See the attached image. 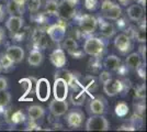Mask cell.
<instances>
[{
  "label": "cell",
  "instance_id": "6da1fadb",
  "mask_svg": "<svg viewBox=\"0 0 147 132\" xmlns=\"http://www.w3.org/2000/svg\"><path fill=\"white\" fill-rule=\"evenodd\" d=\"M107 46H108L107 39L89 35L85 40L84 52L89 56L101 58L107 52Z\"/></svg>",
  "mask_w": 147,
  "mask_h": 132
},
{
  "label": "cell",
  "instance_id": "7a4b0ae2",
  "mask_svg": "<svg viewBox=\"0 0 147 132\" xmlns=\"http://www.w3.org/2000/svg\"><path fill=\"white\" fill-rule=\"evenodd\" d=\"M131 89V82L127 79H119L111 77L103 83V91L109 97H114L117 95L125 96Z\"/></svg>",
  "mask_w": 147,
  "mask_h": 132
},
{
  "label": "cell",
  "instance_id": "3957f363",
  "mask_svg": "<svg viewBox=\"0 0 147 132\" xmlns=\"http://www.w3.org/2000/svg\"><path fill=\"white\" fill-rule=\"evenodd\" d=\"M75 19L77 20L80 33L86 38L94 33L98 29V20L92 14H76Z\"/></svg>",
  "mask_w": 147,
  "mask_h": 132
},
{
  "label": "cell",
  "instance_id": "277c9868",
  "mask_svg": "<svg viewBox=\"0 0 147 132\" xmlns=\"http://www.w3.org/2000/svg\"><path fill=\"white\" fill-rule=\"evenodd\" d=\"M80 0H61L58 2L57 17L64 21H69L77 14V7Z\"/></svg>",
  "mask_w": 147,
  "mask_h": 132
},
{
  "label": "cell",
  "instance_id": "5b68a950",
  "mask_svg": "<svg viewBox=\"0 0 147 132\" xmlns=\"http://www.w3.org/2000/svg\"><path fill=\"white\" fill-rule=\"evenodd\" d=\"M46 34L55 43H61L66 37V31H67V22L64 20L59 19L56 23L49 25V28L45 29Z\"/></svg>",
  "mask_w": 147,
  "mask_h": 132
},
{
  "label": "cell",
  "instance_id": "8992f818",
  "mask_svg": "<svg viewBox=\"0 0 147 132\" xmlns=\"http://www.w3.org/2000/svg\"><path fill=\"white\" fill-rule=\"evenodd\" d=\"M109 128V121L103 114H93L89 117L85 126L87 131H108Z\"/></svg>",
  "mask_w": 147,
  "mask_h": 132
},
{
  "label": "cell",
  "instance_id": "52a82bcc",
  "mask_svg": "<svg viewBox=\"0 0 147 132\" xmlns=\"http://www.w3.org/2000/svg\"><path fill=\"white\" fill-rule=\"evenodd\" d=\"M54 78H61V79H64L65 82L67 83L68 87L70 88V89H73V90L82 88V85H81L80 81L78 79L77 75H75L73 72H70L68 69H65L64 67L57 68Z\"/></svg>",
  "mask_w": 147,
  "mask_h": 132
},
{
  "label": "cell",
  "instance_id": "ba28073f",
  "mask_svg": "<svg viewBox=\"0 0 147 132\" xmlns=\"http://www.w3.org/2000/svg\"><path fill=\"white\" fill-rule=\"evenodd\" d=\"M114 46L121 55H127L133 50V40L126 33H120L114 38Z\"/></svg>",
  "mask_w": 147,
  "mask_h": 132
},
{
  "label": "cell",
  "instance_id": "9c48e42d",
  "mask_svg": "<svg viewBox=\"0 0 147 132\" xmlns=\"http://www.w3.org/2000/svg\"><path fill=\"white\" fill-rule=\"evenodd\" d=\"M61 42H63L61 46H63L64 51H66L68 54L71 55L74 58H81V57H84L85 52H84V50L80 49L78 42L74 38H71V37L64 38V40Z\"/></svg>",
  "mask_w": 147,
  "mask_h": 132
},
{
  "label": "cell",
  "instance_id": "30bf717a",
  "mask_svg": "<svg viewBox=\"0 0 147 132\" xmlns=\"http://www.w3.org/2000/svg\"><path fill=\"white\" fill-rule=\"evenodd\" d=\"M52 93L51 89V83L46 78H40L36 79L35 83V95L40 101H47Z\"/></svg>",
  "mask_w": 147,
  "mask_h": 132
},
{
  "label": "cell",
  "instance_id": "8fae6325",
  "mask_svg": "<svg viewBox=\"0 0 147 132\" xmlns=\"http://www.w3.org/2000/svg\"><path fill=\"white\" fill-rule=\"evenodd\" d=\"M31 40H32V44H33L34 49H38L42 51L45 50L49 45V37L46 34V31L42 30V28H40V26L32 32Z\"/></svg>",
  "mask_w": 147,
  "mask_h": 132
},
{
  "label": "cell",
  "instance_id": "7c38bea8",
  "mask_svg": "<svg viewBox=\"0 0 147 132\" xmlns=\"http://www.w3.org/2000/svg\"><path fill=\"white\" fill-rule=\"evenodd\" d=\"M84 119H85V113L81 110H78V109H74V110L67 111L66 118H65L67 126L73 128V129H78L82 126Z\"/></svg>",
  "mask_w": 147,
  "mask_h": 132
},
{
  "label": "cell",
  "instance_id": "4fadbf2b",
  "mask_svg": "<svg viewBox=\"0 0 147 132\" xmlns=\"http://www.w3.org/2000/svg\"><path fill=\"white\" fill-rule=\"evenodd\" d=\"M3 116L6 121L11 126H17L22 122H25V116L21 110H13L11 107H8L3 110Z\"/></svg>",
  "mask_w": 147,
  "mask_h": 132
},
{
  "label": "cell",
  "instance_id": "5bb4252c",
  "mask_svg": "<svg viewBox=\"0 0 147 132\" xmlns=\"http://www.w3.org/2000/svg\"><path fill=\"white\" fill-rule=\"evenodd\" d=\"M68 93H69V87L67 83L61 78H55L54 85H53V95L54 99L57 100H65L67 99Z\"/></svg>",
  "mask_w": 147,
  "mask_h": 132
},
{
  "label": "cell",
  "instance_id": "9a60e30c",
  "mask_svg": "<svg viewBox=\"0 0 147 132\" xmlns=\"http://www.w3.org/2000/svg\"><path fill=\"white\" fill-rule=\"evenodd\" d=\"M98 20V26L100 29V33L102 35V38L104 39H112L115 33H117V29H115V25L113 23L109 22L107 19H104L103 17L102 18H97Z\"/></svg>",
  "mask_w": 147,
  "mask_h": 132
},
{
  "label": "cell",
  "instance_id": "2e32d148",
  "mask_svg": "<svg viewBox=\"0 0 147 132\" xmlns=\"http://www.w3.org/2000/svg\"><path fill=\"white\" fill-rule=\"evenodd\" d=\"M68 105L67 100H57V99H53L49 102V111L53 116L55 117H61L68 111Z\"/></svg>",
  "mask_w": 147,
  "mask_h": 132
},
{
  "label": "cell",
  "instance_id": "e0dca14e",
  "mask_svg": "<svg viewBox=\"0 0 147 132\" xmlns=\"http://www.w3.org/2000/svg\"><path fill=\"white\" fill-rule=\"evenodd\" d=\"M24 25V20L22 16H10L6 21L7 30L10 32V35L16 34L19 32Z\"/></svg>",
  "mask_w": 147,
  "mask_h": 132
},
{
  "label": "cell",
  "instance_id": "ac0fdd59",
  "mask_svg": "<svg viewBox=\"0 0 147 132\" xmlns=\"http://www.w3.org/2000/svg\"><path fill=\"white\" fill-rule=\"evenodd\" d=\"M88 110L91 114H104L107 112V102L101 97L92 98L89 102Z\"/></svg>",
  "mask_w": 147,
  "mask_h": 132
},
{
  "label": "cell",
  "instance_id": "d6986e66",
  "mask_svg": "<svg viewBox=\"0 0 147 132\" xmlns=\"http://www.w3.org/2000/svg\"><path fill=\"white\" fill-rule=\"evenodd\" d=\"M49 60H51L52 64L55 66L56 68L64 67L66 65V62H67V60H66V53H65L64 49L63 47H57V49H55V50L51 53Z\"/></svg>",
  "mask_w": 147,
  "mask_h": 132
},
{
  "label": "cell",
  "instance_id": "ffe728a7",
  "mask_svg": "<svg viewBox=\"0 0 147 132\" xmlns=\"http://www.w3.org/2000/svg\"><path fill=\"white\" fill-rule=\"evenodd\" d=\"M6 54L10 57L13 63H21L24 60V50L19 45H9L6 50Z\"/></svg>",
  "mask_w": 147,
  "mask_h": 132
},
{
  "label": "cell",
  "instance_id": "44dd1931",
  "mask_svg": "<svg viewBox=\"0 0 147 132\" xmlns=\"http://www.w3.org/2000/svg\"><path fill=\"white\" fill-rule=\"evenodd\" d=\"M87 95L89 94L87 93L84 88H79V89L73 90V93L69 96V100H70V102L73 104L74 106L80 107V106H82L85 104Z\"/></svg>",
  "mask_w": 147,
  "mask_h": 132
},
{
  "label": "cell",
  "instance_id": "7402d4cb",
  "mask_svg": "<svg viewBox=\"0 0 147 132\" xmlns=\"http://www.w3.org/2000/svg\"><path fill=\"white\" fill-rule=\"evenodd\" d=\"M126 13H127V17L131 21L138 22L144 17V8L138 3L131 5L126 10Z\"/></svg>",
  "mask_w": 147,
  "mask_h": 132
},
{
  "label": "cell",
  "instance_id": "603a6c76",
  "mask_svg": "<svg viewBox=\"0 0 147 132\" xmlns=\"http://www.w3.org/2000/svg\"><path fill=\"white\" fill-rule=\"evenodd\" d=\"M121 64H122V61H121V58L117 55H109V56H107L104 58L103 63H102V66H103L104 68L107 69V70H109V72H117L119 67L121 66Z\"/></svg>",
  "mask_w": 147,
  "mask_h": 132
},
{
  "label": "cell",
  "instance_id": "cb8c5ba5",
  "mask_svg": "<svg viewBox=\"0 0 147 132\" xmlns=\"http://www.w3.org/2000/svg\"><path fill=\"white\" fill-rule=\"evenodd\" d=\"M144 62H145V61H143V58H142V56L140 55V53H138V52H134V53H131V54H129V55L126 56L125 65L127 66L129 69L136 70Z\"/></svg>",
  "mask_w": 147,
  "mask_h": 132
},
{
  "label": "cell",
  "instance_id": "d4e9b609",
  "mask_svg": "<svg viewBox=\"0 0 147 132\" xmlns=\"http://www.w3.org/2000/svg\"><path fill=\"white\" fill-rule=\"evenodd\" d=\"M81 83L82 88L86 90L88 94H91L97 90L98 88V78L93 75H87L84 77V81Z\"/></svg>",
  "mask_w": 147,
  "mask_h": 132
},
{
  "label": "cell",
  "instance_id": "484cf974",
  "mask_svg": "<svg viewBox=\"0 0 147 132\" xmlns=\"http://www.w3.org/2000/svg\"><path fill=\"white\" fill-rule=\"evenodd\" d=\"M44 60L43 53L42 51L38 50V49H33L30 51L29 53V57H28V63L30 64L31 66L33 67H37L40 66Z\"/></svg>",
  "mask_w": 147,
  "mask_h": 132
},
{
  "label": "cell",
  "instance_id": "4316f807",
  "mask_svg": "<svg viewBox=\"0 0 147 132\" xmlns=\"http://www.w3.org/2000/svg\"><path fill=\"white\" fill-rule=\"evenodd\" d=\"M28 114H29V119L37 121L41 118H43L44 114H45V110L42 106H38V105H33L28 108Z\"/></svg>",
  "mask_w": 147,
  "mask_h": 132
},
{
  "label": "cell",
  "instance_id": "83f0119b",
  "mask_svg": "<svg viewBox=\"0 0 147 132\" xmlns=\"http://www.w3.org/2000/svg\"><path fill=\"white\" fill-rule=\"evenodd\" d=\"M121 16H122V8H121V6H119L117 3H114L107 12L102 13V17H103L104 19L114 20V21L119 19Z\"/></svg>",
  "mask_w": 147,
  "mask_h": 132
},
{
  "label": "cell",
  "instance_id": "f1b7e54d",
  "mask_svg": "<svg viewBox=\"0 0 147 132\" xmlns=\"http://www.w3.org/2000/svg\"><path fill=\"white\" fill-rule=\"evenodd\" d=\"M57 8H58V1L57 0H45L44 12L49 14V17L57 14Z\"/></svg>",
  "mask_w": 147,
  "mask_h": 132
},
{
  "label": "cell",
  "instance_id": "f546056e",
  "mask_svg": "<svg viewBox=\"0 0 147 132\" xmlns=\"http://www.w3.org/2000/svg\"><path fill=\"white\" fill-rule=\"evenodd\" d=\"M11 101V94L7 90H0V113L3 112Z\"/></svg>",
  "mask_w": 147,
  "mask_h": 132
},
{
  "label": "cell",
  "instance_id": "4dcf8cb0",
  "mask_svg": "<svg viewBox=\"0 0 147 132\" xmlns=\"http://www.w3.org/2000/svg\"><path fill=\"white\" fill-rule=\"evenodd\" d=\"M0 65L2 67V70L8 72V70H10L12 68L14 63L10 60V57L8 56L6 53H1L0 54Z\"/></svg>",
  "mask_w": 147,
  "mask_h": 132
},
{
  "label": "cell",
  "instance_id": "1f68e13d",
  "mask_svg": "<svg viewBox=\"0 0 147 132\" xmlns=\"http://www.w3.org/2000/svg\"><path fill=\"white\" fill-rule=\"evenodd\" d=\"M144 116H145V104L142 99V101L134 105V117L133 118H136V120L142 121Z\"/></svg>",
  "mask_w": 147,
  "mask_h": 132
},
{
  "label": "cell",
  "instance_id": "d6a6232c",
  "mask_svg": "<svg viewBox=\"0 0 147 132\" xmlns=\"http://www.w3.org/2000/svg\"><path fill=\"white\" fill-rule=\"evenodd\" d=\"M36 82V78H34V77H29V78H23V79H21L20 81V84L24 87L25 89V93H24V96L28 94H30L31 91H32V87H33V83Z\"/></svg>",
  "mask_w": 147,
  "mask_h": 132
},
{
  "label": "cell",
  "instance_id": "836d02e7",
  "mask_svg": "<svg viewBox=\"0 0 147 132\" xmlns=\"http://www.w3.org/2000/svg\"><path fill=\"white\" fill-rule=\"evenodd\" d=\"M6 11L10 16H21V12L19 10L18 6L14 3L13 0H8L7 2V6H6Z\"/></svg>",
  "mask_w": 147,
  "mask_h": 132
},
{
  "label": "cell",
  "instance_id": "e575fe53",
  "mask_svg": "<svg viewBox=\"0 0 147 132\" xmlns=\"http://www.w3.org/2000/svg\"><path fill=\"white\" fill-rule=\"evenodd\" d=\"M134 96L135 98L140 99V100H144L146 97V85L145 84H141L138 86H136L134 89Z\"/></svg>",
  "mask_w": 147,
  "mask_h": 132
},
{
  "label": "cell",
  "instance_id": "d590c367",
  "mask_svg": "<svg viewBox=\"0 0 147 132\" xmlns=\"http://www.w3.org/2000/svg\"><path fill=\"white\" fill-rule=\"evenodd\" d=\"M42 6V0H29L28 1V9L31 13L37 12Z\"/></svg>",
  "mask_w": 147,
  "mask_h": 132
},
{
  "label": "cell",
  "instance_id": "8d00e7d4",
  "mask_svg": "<svg viewBox=\"0 0 147 132\" xmlns=\"http://www.w3.org/2000/svg\"><path fill=\"white\" fill-rule=\"evenodd\" d=\"M84 5L88 11H96L100 7L99 0H84Z\"/></svg>",
  "mask_w": 147,
  "mask_h": 132
},
{
  "label": "cell",
  "instance_id": "74e56055",
  "mask_svg": "<svg viewBox=\"0 0 147 132\" xmlns=\"http://www.w3.org/2000/svg\"><path fill=\"white\" fill-rule=\"evenodd\" d=\"M115 112H117V114L119 117H124L125 114H127V112H129L127 105L125 102H120L117 107H115Z\"/></svg>",
  "mask_w": 147,
  "mask_h": 132
},
{
  "label": "cell",
  "instance_id": "f35d334b",
  "mask_svg": "<svg viewBox=\"0 0 147 132\" xmlns=\"http://www.w3.org/2000/svg\"><path fill=\"white\" fill-rule=\"evenodd\" d=\"M117 21V26L119 28V30H121V31H125L127 28L129 26V20H126L125 17H120L119 19L115 20Z\"/></svg>",
  "mask_w": 147,
  "mask_h": 132
},
{
  "label": "cell",
  "instance_id": "ab89813d",
  "mask_svg": "<svg viewBox=\"0 0 147 132\" xmlns=\"http://www.w3.org/2000/svg\"><path fill=\"white\" fill-rule=\"evenodd\" d=\"M14 1V3L18 6L19 10H20V12H21V16H23V13L25 12V10H26V6H28V1L29 0H13Z\"/></svg>",
  "mask_w": 147,
  "mask_h": 132
},
{
  "label": "cell",
  "instance_id": "60d3db41",
  "mask_svg": "<svg viewBox=\"0 0 147 132\" xmlns=\"http://www.w3.org/2000/svg\"><path fill=\"white\" fill-rule=\"evenodd\" d=\"M114 3H115V2H113L112 0H102V2H101V5H100V7H101V12L102 13L107 12Z\"/></svg>",
  "mask_w": 147,
  "mask_h": 132
},
{
  "label": "cell",
  "instance_id": "b9f144b4",
  "mask_svg": "<svg viewBox=\"0 0 147 132\" xmlns=\"http://www.w3.org/2000/svg\"><path fill=\"white\" fill-rule=\"evenodd\" d=\"M111 77H112V75H111V72H109V70H103V72H101L100 73V75H99V81L103 84L104 82H107L108 79H110Z\"/></svg>",
  "mask_w": 147,
  "mask_h": 132
},
{
  "label": "cell",
  "instance_id": "7bdbcfd3",
  "mask_svg": "<svg viewBox=\"0 0 147 132\" xmlns=\"http://www.w3.org/2000/svg\"><path fill=\"white\" fill-rule=\"evenodd\" d=\"M34 122H35L34 120L29 119L28 127L25 128V130H26V131H30V130H36V131H40V130H42V128H41L40 126H37V125H35Z\"/></svg>",
  "mask_w": 147,
  "mask_h": 132
},
{
  "label": "cell",
  "instance_id": "ee69618b",
  "mask_svg": "<svg viewBox=\"0 0 147 132\" xmlns=\"http://www.w3.org/2000/svg\"><path fill=\"white\" fill-rule=\"evenodd\" d=\"M145 68H146V64L143 63L138 68L136 69V73H137V74L140 75V77L143 78V79H145V78H146V69Z\"/></svg>",
  "mask_w": 147,
  "mask_h": 132
},
{
  "label": "cell",
  "instance_id": "f6af8a7d",
  "mask_svg": "<svg viewBox=\"0 0 147 132\" xmlns=\"http://www.w3.org/2000/svg\"><path fill=\"white\" fill-rule=\"evenodd\" d=\"M129 69L127 68V66L125 65V64H121V66L119 67V69H117L115 73H117L120 76H125V75H127V73H129Z\"/></svg>",
  "mask_w": 147,
  "mask_h": 132
},
{
  "label": "cell",
  "instance_id": "bcb514c9",
  "mask_svg": "<svg viewBox=\"0 0 147 132\" xmlns=\"http://www.w3.org/2000/svg\"><path fill=\"white\" fill-rule=\"evenodd\" d=\"M138 53H140V55L142 56L143 58V61H146V45L144 43H142L140 45V47H138Z\"/></svg>",
  "mask_w": 147,
  "mask_h": 132
},
{
  "label": "cell",
  "instance_id": "7dc6e473",
  "mask_svg": "<svg viewBox=\"0 0 147 132\" xmlns=\"http://www.w3.org/2000/svg\"><path fill=\"white\" fill-rule=\"evenodd\" d=\"M8 89V81L7 78L0 76V90H7Z\"/></svg>",
  "mask_w": 147,
  "mask_h": 132
},
{
  "label": "cell",
  "instance_id": "c3c4849f",
  "mask_svg": "<svg viewBox=\"0 0 147 132\" xmlns=\"http://www.w3.org/2000/svg\"><path fill=\"white\" fill-rule=\"evenodd\" d=\"M6 14H7L6 8H5V7L0 3V22H2V21L5 20V18H6Z\"/></svg>",
  "mask_w": 147,
  "mask_h": 132
},
{
  "label": "cell",
  "instance_id": "681fc988",
  "mask_svg": "<svg viewBox=\"0 0 147 132\" xmlns=\"http://www.w3.org/2000/svg\"><path fill=\"white\" fill-rule=\"evenodd\" d=\"M135 129H136L135 125H125V126L119 128V130H135Z\"/></svg>",
  "mask_w": 147,
  "mask_h": 132
},
{
  "label": "cell",
  "instance_id": "f907efd6",
  "mask_svg": "<svg viewBox=\"0 0 147 132\" xmlns=\"http://www.w3.org/2000/svg\"><path fill=\"white\" fill-rule=\"evenodd\" d=\"M6 40V34H5V31L2 28H0V45L3 43V41Z\"/></svg>",
  "mask_w": 147,
  "mask_h": 132
},
{
  "label": "cell",
  "instance_id": "816d5d0a",
  "mask_svg": "<svg viewBox=\"0 0 147 132\" xmlns=\"http://www.w3.org/2000/svg\"><path fill=\"white\" fill-rule=\"evenodd\" d=\"M119 2H120V5H122V6H127V5H131V2L133 1V0H117Z\"/></svg>",
  "mask_w": 147,
  "mask_h": 132
},
{
  "label": "cell",
  "instance_id": "f5cc1de1",
  "mask_svg": "<svg viewBox=\"0 0 147 132\" xmlns=\"http://www.w3.org/2000/svg\"><path fill=\"white\" fill-rule=\"evenodd\" d=\"M137 3L141 5L142 7H144L146 5V0H137Z\"/></svg>",
  "mask_w": 147,
  "mask_h": 132
},
{
  "label": "cell",
  "instance_id": "db71d44e",
  "mask_svg": "<svg viewBox=\"0 0 147 132\" xmlns=\"http://www.w3.org/2000/svg\"><path fill=\"white\" fill-rule=\"evenodd\" d=\"M2 73V67H1V65H0V74Z\"/></svg>",
  "mask_w": 147,
  "mask_h": 132
}]
</instances>
